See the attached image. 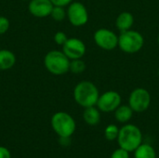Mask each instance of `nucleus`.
<instances>
[{
    "mask_svg": "<svg viewBox=\"0 0 159 158\" xmlns=\"http://www.w3.org/2000/svg\"><path fill=\"white\" fill-rule=\"evenodd\" d=\"M74 99L83 108L95 106L100 97L99 89L94 83L83 80L77 83L74 88Z\"/></svg>",
    "mask_w": 159,
    "mask_h": 158,
    "instance_id": "nucleus-1",
    "label": "nucleus"
},
{
    "mask_svg": "<svg viewBox=\"0 0 159 158\" xmlns=\"http://www.w3.org/2000/svg\"><path fill=\"white\" fill-rule=\"evenodd\" d=\"M117 142L120 148L128 152H134L143 143V134L141 129L132 124H127L119 129Z\"/></svg>",
    "mask_w": 159,
    "mask_h": 158,
    "instance_id": "nucleus-2",
    "label": "nucleus"
},
{
    "mask_svg": "<svg viewBox=\"0 0 159 158\" xmlns=\"http://www.w3.org/2000/svg\"><path fill=\"white\" fill-rule=\"evenodd\" d=\"M45 68L54 75H62L69 72L70 60L62 50H50L44 57Z\"/></svg>",
    "mask_w": 159,
    "mask_h": 158,
    "instance_id": "nucleus-3",
    "label": "nucleus"
},
{
    "mask_svg": "<svg viewBox=\"0 0 159 158\" xmlns=\"http://www.w3.org/2000/svg\"><path fill=\"white\" fill-rule=\"evenodd\" d=\"M51 127L61 138H70L75 131L76 124L71 115L65 112H57L51 117Z\"/></svg>",
    "mask_w": 159,
    "mask_h": 158,
    "instance_id": "nucleus-4",
    "label": "nucleus"
},
{
    "mask_svg": "<svg viewBox=\"0 0 159 158\" xmlns=\"http://www.w3.org/2000/svg\"><path fill=\"white\" fill-rule=\"evenodd\" d=\"M144 45L143 34L134 30L122 32L118 36V47L125 53L134 54L139 52Z\"/></svg>",
    "mask_w": 159,
    "mask_h": 158,
    "instance_id": "nucleus-5",
    "label": "nucleus"
},
{
    "mask_svg": "<svg viewBox=\"0 0 159 158\" xmlns=\"http://www.w3.org/2000/svg\"><path fill=\"white\" fill-rule=\"evenodd\" d=\"M67 19L75 27H81L89 21V12L84 4L77 1H73L66 10Z\"/></svg>",
    "mask_w": 159,
    "mask_h": 158,
    "instance_id": "nucleus-6",
    "label": "nucleus"
},
{
    "mask_svg": "<svg viewBox=\"0 0 159 158\" xmlns=\"http://www.w3.org/2000/svg\"><path fill=\"white\" fill-rule=\"evenodd\" d=\"M151 104V95L143 88H137L131 91L129 97V105L136 113L145 112Z\"/></svg>",
    "mask_w": 159,
    "mask_h": 158,
    "instance_id": "nucleus-7",
    "label": "nucleus"
},
{
    "mask_svg": "<svg viewBox=\"0 0 159 158\" xmlns=\"http://www.w3.org/2000/svg\"><path fill=\"white\" fill-rule=\"evenodd\" d=\"M96 45L104 50H113L118 47V35L110 29L100 28L93 35Z\"/></svg>",
    "mask_w": 159,
    "mask_h": 158,
    "instance_id": "nucleus-8",
    "label": "nucleus"
},
{
    "mask_svg": "<svg viewBox=\"0 0 159 158\" xmlns=\"http://www.w3.org/2000/svg\"><path fill=\"white\" fill-rule=\"evenodd\" d=\"M121 101L122 99L118 92L115 90H108L100 95L96 105L101 112L111 113L115 112L116 109L121 104Z\"/></svg>",
    "mask_w": 159,
    "mask_h": 158,
    "instance_id": "nucleus-9",
    "label": "nucleus"
},
{
    "mask_svg": "<svg viewBox=\"0 0 159 158\" xmlns=\"http://www.w3.org/2000/svg\"><path fill=\"white\" fill-rule=\"evenodd\" d=\"M86 45L85 43L76 37L68 38L65 44L62 46V52L69 58V60L82 59L86 54Z\"/></svg>",
    "mask_w": 159,
    "mask_h": 158,
    "instance_id": "nucleus-10",
    "label": "nucleus"
},
{
    "mask_svg": "<svg viewBox=\"0 0 159 158\" xmlns=\"http://www.w3.org/2000/svg\"><path fill=\"white\" fill-rule=\"evenodd\" d=\"M53 7L50 0H30L28 10L35 18H47L50 16Z\"/></svg>",
    "mask_w": 159,
    "mask_h": 158,
    "instance_id": "nucleus-11",
    "label": "nucleus"
},
{
    "mask_svg": "<svg viewBox=\"0 0 159 158\" xmlns=\"http://www.w3.org/2000/svg\"><path fill=\"white\" fill-rule=\"evenodd\" d=\"M133 23H134V17L130 12L128 11L121 12L116 20V26L121 33L130 30Z\"/></svg>",
    "mask_w": 159,
    "mask_h": 158,
    "instance_id": "nucleus-12",
    "label": "nucleus"
},
{
    "mask_svg": "<svg viewBox=\"0 0 159 158\" xmlns=\"http://www.w3.org/2000/svg\"><path fill=\"white\" fill-rule=\"evenodd\" d=\"M16 63L15 54L8 49H0V71L11 69Z\"/></svg>",
    "mask_w": 159,
    "mask_h": 158,
    "instance_id": "nucleus-13",
    "label": "nucleus"
},
{
    "mask_svg": "<svg viewBox=\"0 0 159 158\" xmlns=\"http://www.w3.org/2000/svg\"><path fill=\"white\" fill-rule=\"evenodd\" d=\"M101 111L98 107L90 106L85 108L83 112V119L89 126H96L101 121Z\"/></svg>",
    "mask_w": 159,
    "mask_h": 158,
    "instance_id": "nucleus-14",
    "label": "nucleus"
},
{
    "mask_svg": "<svg viewBox=\"0 0 159 158\" xmlns=\"http://www.w3.org/2000/svg\"><path fill=\"white\" fill-rule=\"evenodd\" d=\"M134 111L131 109L129 105L127 104H120L115 111V117L119 123H127L129 122L132 115Z\"/></svg>",
    "mask_w": 159,
    "mask_h": 158,
    "instance_id": "nucleus-15",
    "label": "nucleus"
},
{
    "mask_svg": "<svg viewBox=\"0 0 159 158\" xmlns=\"http://www.w3.org/2000/svg\"><path fill=\"white\" fill-rule=\"evenodd\" d=\"M134 158H157V153L150 144L142 143L134 151Z\"/></svg>",
    "mask_w": 159,
    "mask_h": 158,
    "instance_id": "nucleus-16",
    "label": "nucleus"
},
{
    "mask_svg": "<svg viewBox=\"0 0 159 158\" xmlns=\"http://www.w3.org/2000/svg\"><path fill=\"white\" fill-rule=\"evenodd\" d=\"M86 70V63L82 59H75L70 61L69 71L73 74H81Z\"/></svg>",
    "mask_w": 159,
    "mask_h": 158,
    "instance_id": "nucleus-17",
    "label": "nucleus"
},
{
    "mask_svg": "<svg viewBox=\"0 0 159 158\" xmlns=\"http://www.w3.org/2000/svg\"><path fill=\"white\" fill-rule=\"evenodd\" d=\"M118 134H119V129L117 128V126L114 124L108 125L104 129V137L107 141L113 142L115 140H117Z\"/></svg>",
    "mask_w": 159,
    "mask_h": 158,
    "instance_id": "nucleus-18",
    "label": "nucleus"
},
{
    "mask_svg": "<svg viewBox=\"0 0 159 158\" xmlns=\"http://www.w3.org/2000/svg\"><path fill=\"white\" fill-rule=\"evenodd\" d=\"M51 18L56 21H61L67 17L66 10L64 9V7L60 6H54L50 14Z\"/></svg>",
    "mask_w": 159,
    "mask_h": 158,
    "instance_id": "nucleus-19",
    "label": "nucleus"
},
{
    "mask_svg": "<svg viewBox=\"0 0 159 158\" xmlns=\"http://www.w3.org/2000/svg\"><path fill=\"white\" fill-rule=\"evenodd\" d=\"M54 42L58 45V46H63L65 44V42L68 40V36L67 34L64 33V32H61V31H59L57 32L55 34H54Z\"/></svg>",
    "mask_w": 159,
    "mask_h": 158,
    "instance_id": "nucleus-20",
    "label": "nucleus"
},
{
    "mask_svg": "<svg viewBox=\"0 0 159 158\" xmlns=\"http://www.w3.org/2000/svg\"><path fill=\"white\" fill-rule=\"evenodd\" d=\"M9 20L5 16H0V35L6 34L9 29Z\"/></svg>",
    "mask_w": 159,
    "mask_h": 158,
    "instance_id": "nucleus-21",
    "label": "nucleus"
},
{
    "mask_svg": "<svg viewBox=\"0 0 159 158\" xmlns=\"http://www.w3.org/2000/svg\"><path fill=\"white\" fill-rule=\"evenodd\" d=\"M111 158H129V152L123 148H118L113 152Z\"/></svg>",
    "mask_w": 159,
    "mask_h": 158,
    "instance_id": "nucleus-22",
    "label": "nucleus"
},
{
    "mask_svg": "<svg viewBox=\"0 0 159 158\" xmlns=\"http://www.w3.org/2000/svg\"><path fill=\"white\" fill-rule=\"evenodd\" d=\"M54 6H60V7H66L69 6L74 0H50Z\"/></svg>",
    "mask_w": 159,
    "mask_h": 158,
    "instance_id": "nucleus-23",
    "label": "nucleus"
},
{
    "mask_svg": "<svg viewBox=\"0 0 159 158\" xmlns=\"http://www.w3.org/2000/svg\"><path fill=\"white\" fill-rule=\"evenodd\" d=\"M0 158H11L9 150L4 146H0Z\"/></svg>",
    "mask_w": 159,
    "mask_h": 158,
    "instance_id": "nucleus-24",
    "label": "nucleus"
},
{
    "mask_svg": "<svg viewBox=\"0 0 159 158\" xmlns=\"http://www.w3.org/2000/svg\"><path fill=\"white\" fill-rule=\"evenodd\" d=\"M157 42H158V44H159V35H158V37H157Z\"/></svg>",
    "mask_w": 159,
    "mask_h": 158,
    "instance_id": "nucleus-25",
    "label": "nucleus"
},
{
    "mask_svg": "<svg viewBox=\"0 0 159 158\" xmlns=\"http://www.w3.org/2000/svg\"><path fill=\"white\" fill-rule=\"evenodd\" d=\"M23 1H30V0H23Z\"/></svg>",
    "mask_w": 159,
    "mask_h": 158,
    "instance_id": "nucleus-26",
    "label": "nucleus"
}]
</instances>
